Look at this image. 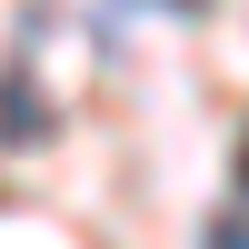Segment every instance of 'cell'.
Here are the masks:
<instances>
[{
    "instance_id": "cell-3",
    "label": "cell",
    "mask_w": 249,
    "mask_h": 249,
    "mask_svg": "<svg viewBox=\"0 0 249 249\" xmlns=\"http://www.w3.org/2000/svg\"><path fill=\"white\" fill-rule=\"evenodd\" d=\"M239 179H249V140H239Z\"/></svg>"
},
{
    "instance_id": "cell-4",
    "label": "cell",
    "mask_w": 249,
    "mask_h": 249,
    "mask_svg": "<svg viewBox=\"0 0 249 249\" xmlns=\"http://www.w3.org/2000/svg\"><path fill=\"white\" fill-rule=\"evenodd\" d=\"M160 10H190V0H160Z\"/></svg>"
},
{
    "instance_id": "cell-2",
    "label": "cell",
    "mask_w": 249,
    "mask_h": 249,
    "mask_svg": "<svg viewBox=\"0 0 249 249\" xmlns=\"http://www.w3.org/2000/svg\"><path fill=\"white\" fill-rule=\"evenodd\" d=\"M199 249H249V219H210V230H199Z\"/></svg>"
},
{
    "instance_id": "cell-1",
    "label": "cell",
    "mask_w": 249,
    "mask_h": 249,
    "mask_svg": "<svg viewBox=\"0 0 249 249\" xmlns=\"http://www.w3.org/2000/svg\"><path fill=\"white\" fill-rule=\"evenodd\" d=\"M50 120H40V100H30V80L20 70H0V140H40Z\"/></svg>"
}]
</instances>
